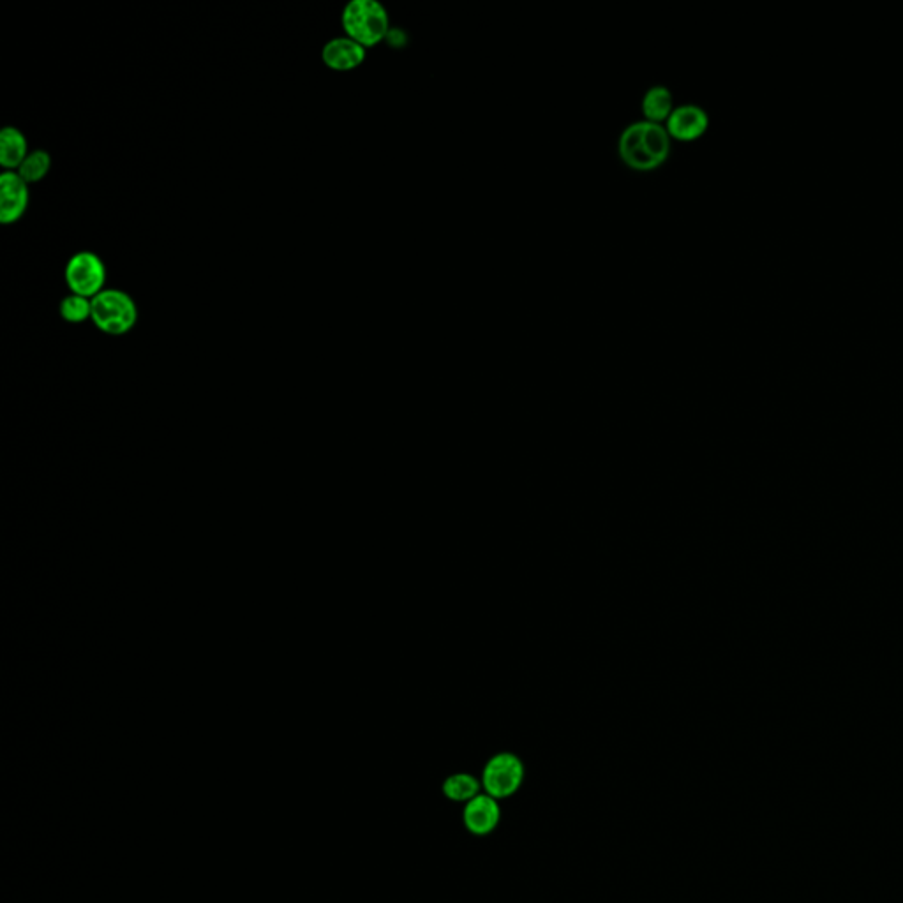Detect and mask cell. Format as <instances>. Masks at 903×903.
I'll return each mask as SVG.
<instances>
[{
  "mask_svg": "<svg viewBox=\"0 0 903 903\" xmlns=\"http://www.w3.org/2000/svg\"><path fill=\"white\" fill-rule=\"evenodd\" d=\"M671 154V135L662 124L639 120L623 129L620 136V156L630 168L650 172L664 163Z\"/></svg>",
  "mask_w": 903,
  "mask_h": 903,
  "instance_id": "1",
  "label": "cell"
},
{
  "mask_svg": "<svg viewBox=\"0 0 903 903\" xmlns=\"http://www.w3.org/2000/svg\"><path fill=\"white\" fill-rule=\"evenodd\" d=\"M341 25L344 36L367 50L380 45L389 36V11L378 0H351L344 6Z\"/></svg>",
  "mask_w": 903,
  "mask_h": 903,
  "instance_id": "2",
  "label": "cell"
},
{
  "mask_svg": "<svg viewBox=\"0 0 903 903\" xmlns=\"http://www.w3.org/2000/svg\"><path fill=\"white\" fill-rule=\"evenodd\" d=\"M90 321L108 336H124L138 323V306L124 290L106 288L92 299Z\"/></svg>",
  "mask_w": 903,
  "mask_h": 903,
  "instance_id": "3",
  "label": "cell"
},
{
  "mask_svg": "<svg viewBox=\"0 0 903 903\" xmlns=\"http://www.w3.org/2000/svg\"><path fill=\"white\" fill-rule=\"evenodd\" d=\"M482 789L494 799L512 798L524 782V764L519 755L500 752L493 755L482 769Z\"/></svg>",
  "mask_w": 903,
  "mask_h": 903,
  "instance_id": "4",
  "label": "cell"
},
{
  "mask_svg": "<svg viewBox=\"0 0 903 903\" xmlns=\"http://www.w3.org/2000/svg\"><path fill=\"white\" fill-rule=\"evenodd\" d=\"M69 292L94 299L106 290V265L94 251H78L69 258L64 269Z\"/></svg>",
  "mask_w": 903,
  "mask_h": 903,
  "instance_id": "5",
  "label": "cell"
},
{
  "mask_svg": "<svg viewBox=\"0 0 903 903\" xmlns=\"http://www.w3.org/2000/svg\"><path fill=\"white\" fill-rule=\"evenodd\" d=\"M29 184L16 172L0 175V221L18 223L29 209Z\"/></svg>",
  "mask_w": 903,
  "mask_h": 903,
  "instance_id": "6",
  "label": "cell"
},
{
  "mask_svg": "<svg viewBox=\"0 0 903 903\" xmlns=\"http://www.w3.org/2000/svg\"><path fill=\"white\" fill-rule=\"evenodd\" d=\"M464 828L473 836H487L500 826L501 806L498 799L486 792L471 799L463 810Z\"/></svg>",
  "mask_w": 903,
  "mask_h": 903,
  "instance_id": "7",
  "label": "cell"
},
{
  "mask_svg": "<svg viewBox=\"0 0 903 903\" xmlns=\"http://www.w3.org/2000/svg\"><path fill=\"white\" fill-rule=\"evenodd\" d=\"M367 50L348 36L332 38L321 48V60L327 68L339 73L353 71L366 60Z\"/></svg>",
  "mask_w": 903,
  "mask_h": 903,
  "instance_id": "8",
  "label": "cell"
},
{
  "mask_svg": "<svg viewBox=\"0 0 903 903\" xmlns=\"http://www.w3.org/2000/svg\"><path fill=\"white\" fill-rule=\"evenodd\" d=\"M709 124L708 113L699 105H681L672 110L665 120V129L671 138L690 142L706 131Z\"/></svg>",
  "mask_w": 903,
  "mask_h": 903,
  "instance_id": "9",
  "label": "cell"
},
{
  "mask_svg": "<svg viewBox=\"0 0 903 903\" xmlns=\"http://www.w3.org/2000/svg\"><path fill=\"white\" fill-rule=\"evenodd\" d=\"M29 142L15 126H6L0 133V165L4 172H16L29 156Z\"/></svg>",
  "mask_w": 903,
  "mask_h": 903,
  "instance_id": "10",
  "label": "cell"
},
{
  "mask_svg": "<svg viewBox=\"0 0 903 903\" xmlns=\"http://www.w3.org/2000/svg\"><path fill=\"white\" fill-rule=\"evenodd\" d=\"M443 796L454 801V803H468L473 798H477L478 794H482V782L477 777H473L470 773H454L443 782Z\"/></svg>",
  "mask_w": 903,
  "mask_h": 903,
  "instance_id": "11",
  "label": "cell"
},
{
  "mask_svg": "<svg viewBox=\"0 0 903 903\" xmlns=\"http://www.w3.org/2000/svg\"><path fill=\"white\" fill-rule=\"evenodd\" d=\"M672 110V92L664 85L651 87L642 98V112L646 115V120L660 124L662 120L669 119Z\"/></svg>",
  "mask_w": 903,
  "mask_h": 903,
  "instance_id": "12",
  "label": "cell"
},
{
  "mask_svg": "<svg viewBox=\"0 0 903 903\" xmlns=\"http://www.w3.org/2000/svg\"><path fill=\"white\" fill-rule=\"evenodd\" d=\"M50 170H52V156H50V152L36 149L30 150L29 156L25 157V161L16 170V173L30 186V184H38V182L45 179Z\"/></svg>",
  "mask_w": 903,
  "mask_h": 903,
  "instance_id": "13",
  "label": "cell"
},
{
  "mask_svg": "<svg viewBox=\"0 0 903 903\" xmlns=\"http://www.w3.org/2000/svg\"><path fill=\"white\" fill-rule=\"evenodd\" d=\"M59 313L62 320L68 323H83V321L92 318V299L69 293L68 297H64L60 302Z\"/></svg>",
  "mask_w": 903,
  "mask_h": 903,
  "instance_id": "14",
  "label": "cell"
}]
</instances>
